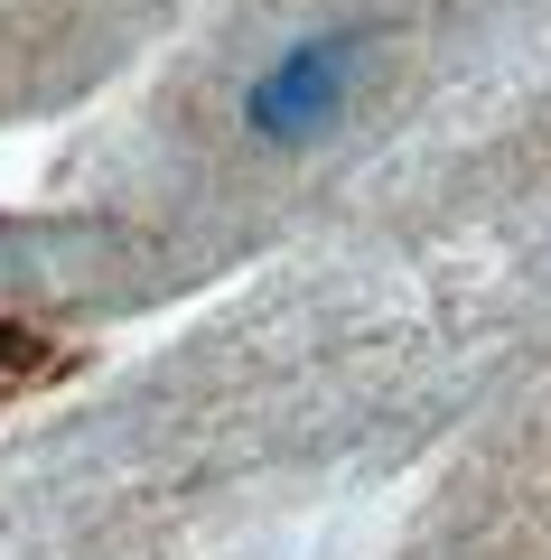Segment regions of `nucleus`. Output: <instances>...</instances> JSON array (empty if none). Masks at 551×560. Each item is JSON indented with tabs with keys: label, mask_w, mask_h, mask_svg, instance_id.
I'll use <instances>...</instances> for the list:
<instances>
[{
	"label": "nucleus",
	"mask_w": 551,
	"mask_h": 560,
	"mask_svg": "<svg viewBox=\"0 0 551 560\" xmlns=\"http://www.w3.org/2000/svg\"><path fill=\"white\" fill-rule=\"evenodd\" d=\"M365 66H375V38H365V28H318V38H290V47L253 75V94H243L253 140H272V150H309V140L355 103Z\"/></svg>",
	"instance_id": "f257e3e1"
}]
</instances>
